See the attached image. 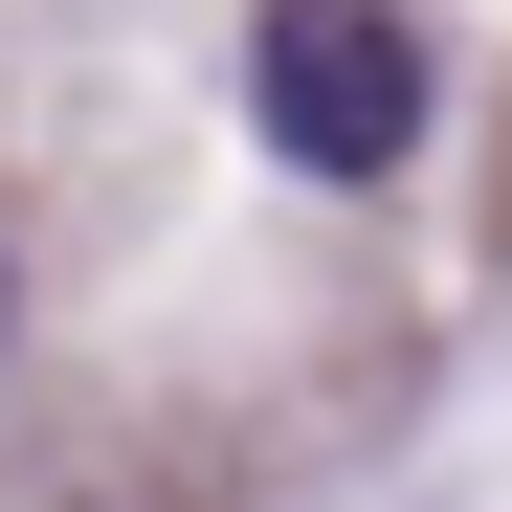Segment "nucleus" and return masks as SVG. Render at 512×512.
Segmentation results:
<instances>
[{"instance_id":"f257e3e1","label":"nucleus","mask_w":512,"mask_h":512,"mask_svg":"<svg viewBox=\"0 0 512 512\" xmlns=\"http://www.w3.org/2000/svg\"><path fill=\"white\" fill-rule=\"evenodd\" d=\"M245 112H268L290 179H401V134H423V45L379 23V0H268V23H245Z\"/></svg>"}]
</instances>
